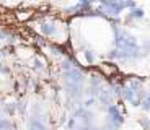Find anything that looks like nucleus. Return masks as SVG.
Here are the masks:
<instances>
[{"mask_svg": "<svg viewBox=\"0 0 150 130\" xmlns=\"http://www.w3.org/2000/svg\"><path fill=\"white\" fill-rule=\"evenodd\" d=\"M98 130H105V129H98Z\"/></svg>", "mask_w": 150, "mask_h": 130, "instance_id": "3", "label": "nucleus"}, {"mask_svg": "<svg viewBox=\"0 0 150 130\" xmlns=\"http://www.w3.org/2000/svg\"><path fill=\"white\" fill-rule=\"evenodd\" d=\"M142 16H144V10H134L131 11L129 18H142Z\"/></svg>", "mask_w": 150, "mask_h": 130, "instance_id": "1", "label": "nucleus"}, {"mask_svg": "<svg viewBox=\"0 0 150 130\" xmlns=\"http://www.w3.org/2000/svg\"><path fill=\"white\" fill-rule=\"evenodd\" d=\"M80 130H90V127H86V125H85L83 129H80Z\"/></svg>", "mask_w": 150, "mask_h": 130, "instance_id": "2", "label": "nucleus"}]
</instances>
